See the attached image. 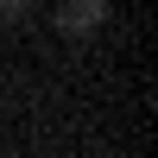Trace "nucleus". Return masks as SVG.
<instances>
[{"label": "nucleus", "mask_w": 158, "mask_h": 158, "mask_svg": "<svg viewBox=\"0 0 158 158\" xmlns=\"http://www.w3.org/2000/svg\"><path fill=\"white\" fill-rule=\"evenodd\" d=\"M32 13V0H0V25H13V19H25Z\"/></svg>", "instance_id": "obj_2"}, {"label": "nucleus", "mask_w": 158, "mask_h": 158, "mask_svg": "<svg viewBox=\"0 0 158 158\" xmlns=\"http://www.w3.org/2000/svg\"><path fill=\"white\" fill-rule=\"evenodd\" d=\"M101 19H108V0H63V6H57V32H63V38L95 32Z\"/></svg>", "instance_id": "obj_1"}]
</instances>
